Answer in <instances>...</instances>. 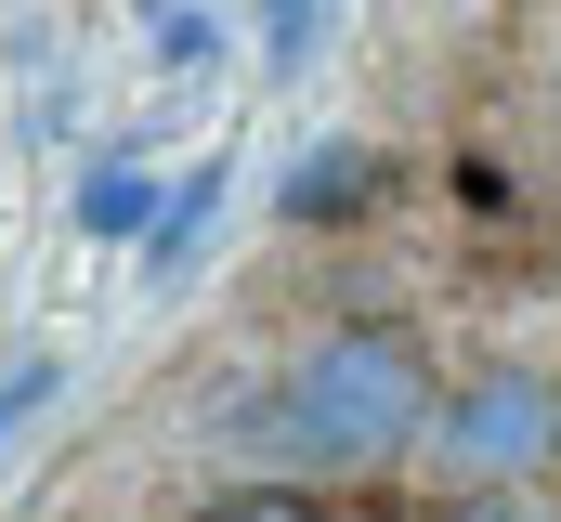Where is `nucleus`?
Segmentation results:
<instances>
[{"label":"nucleus","instance_id":"9d476101","mask_svg":"<svg viewBox=\"0 0 561 522\" xmlns=\"http://www.w3.org/2000/svg\"><path fill=\"white\" fill-rule=\"evenodd\" d=\"M444 522H536V510H510V497H457Z\"/></svg>","mask_w":561,"mask_h":522},{"label":"nucleus","instance_id":"f257e3e1","mask_svg":"<svg viewBox=\"0 0 561 522\" xmlns=\"http://www.w3.org/2000/svg\"><path fill=\"white\" fill-rule=\"evenodd\" d=\"M431 418H444V379L405 327H327V340H300L275 392L287 457H313V470H392L405 444H431Z\"/></svg>","mask_w":561,"mask_h":522},{"label":"nucleus","instance_id":"1a4fd4ad","mask_svg":"<svg viewBox=\"0 0 561 522\" xmlns=\"http://www.w3.org/2000/svg\"><path fill=\"white\" fill-rule=\"evenodd\" d=\"M53 379H66L53 353H39V366H13V379H0V431H13V418H39V405H53Z\"/></svg>","mask_w":561,"mask_h":522},{"label":"nucleus","instance_id":"0eeeda50","mask_svg":"<svg viewBox=\"0 0 561 522\" xmlns=\"http://www.w3.org/2000/svg\"><path fill=\"white\" fill-rule=\"evenodd\" d=\"M196 522H340L327 497H300V484H236V497H209Z\"/></svg>","mask_w":561,"mask_h":522},{"label":"nucleus","instance_id":"423d86ee","mask_svg":"<svg viewBox=\"0 0 561 522\" xmlns=\"http://www.w3.org/2000/svg\"><path fill=\"white\" fill-rule=\"evenodd\" d=\"M249 26H262V66H275V79H300V66H313L327 0H249Z\"/></svg>","mask_w":561,"mask_h":522},{"label":"nucleus","instance_id":"7ed1b4c3","mask_svg":"<svg viewBox=\"0 0 561 522\" xmlns=\"http://www.w3.org/2000/svg\"><path fill=\"white\" fill-rule=\"evenodd\" d=\"M366 183H379V157L340 130V144H313V157L287 170V223H340V209H366Z\"/></svg>","mask_w":561,"mask_h":522},{"label":"nucleus","instance_id":"6e6552de","mask_svg":"<svg viewBox=\"0 0 561 522\" xmlns=\"http://www.w3.org/2000/svg\"><path fill=\"white\" fill-rule=\"evenodd\" d=\"M209 53H222V13L209 0H170L157 13V66H209Z\"/></svg>","mask_w":561,"mask_h":522},{"label":"nucleus","instance_id":"20e7f679","mask_svg":"<svg viewBox=\"0 0 561 522\" xmlns=\"http://www.w3.org/2000/svg\"><path fill=\"white\" fill-rule=\"evenodd\" d=\"M209 223H222V170H183V183H170V209H157L144 274H157V287H183V274H196V249H209Z\"/></svg>","mask_w":561,"mask_h":522},{"label":"nucleus","instance_id":"9b49d317","mask_svg":"<svg viewBox=\"0 0 561 522\" xmlns=\"http://www.w3.org/2000/svg\"><path fill=\"white\" fill-rule=\"evenodd\" d=\"M144 13H170V0H144Z\"/></svg>","mask_w":561,"mask_h":522},{"label":"nucleus","instance_id":"39448f33","mask_svg":"<svg viewBox=\"0 0 561 522\" xmlns=\"http://www.w3.org/2000/svg\"><path fill=\"white\" fill-rule=\"evenodd\" d=\"M170 196H157V170L144 157H118V170H92L79 183V236H131V223H157Z\"/></svg>","mask_w":561,"mask_h":522},{"label":"nucleus","instance_id":"f03ea898","mask_svg":"<svg viewBox=\"0 0 561 522\" xmlns=\"http://www.w3.org/2000/svg\"><path fill=\"white\" fill-rule=\"evenodd\" d=\"M431 457H444V484H470V497H510L523 470H549L561 457V392L536 366H483V379L444 392V418H431Z\"/></svg>","mask_w":561,"mask_h":522}]
</instances>
